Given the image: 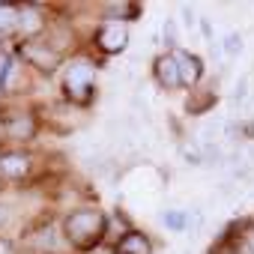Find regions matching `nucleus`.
<instances>
[{"mask_svg": "<svg viewBox=\"0 0 254 254\" xmlns=\"http://www.w3.org/2000/svg\"><path fill=\"white\" fill-rule=\"evenodd\" d=\"M66 233L75 245H93L105 233V218L96 209H78L66 221Z\"/></svg>", "mask_w": 254, "mask_h": 254, "instance_id": "obj_1", "label": "nucleus"}, {"mask_svg": "<svg viewBox=\"0 0 254 254\" xmlns=\"http://www.w3.org/2000/svg\"><path fill=\"white\" fill-rule=\"evenodd\" d=\"M93 78H96V72H93L90 63H75V66H69V72H66V90H69L75 99H84L87 90H90V84H93Z\"/></svg>", "mask_w": 254, "mask_h": 254, "instance_id": "obj_2", "label": "nucleus"}, {"mask_svg": "<svg viewBox=\"0 0 254 254\" xmlns=\"http://www.w3.org/2000/svg\"><path fill=\"white\" fill-rule=\"evenodd\" d=\"M126 42H129V30H126L123 21H111V24H105L102 33H99V45H102L105 51H111V54L123 51Z\"/></svg>", "mask_w": 254, "mask_h": 254, "instance_id": "obj_3", "label": "nucleus"}, {"mask_svg": "<svg viewBox=\"0 0 254 254\" xmlns=\"http://www.w3.org/2000/svg\"><path fill=\"white\" fill-rule=\"evenodd\" d=\"M174 60H177V69H180V81L183 84H197L200 81V72H203V66H200V60L194 57V54H186V51H177L174 54Z\"/></svg>", "mask_w": 254, "mask_h": 254, "instance_id": "obj_4", "label": "nucleus"}, {"mask_svg": "<svg viewBox=\"0 0 254 254\" xmlns=\"http://www.w3.org/2000/svg\"><path fill=\"white\" fill-rule=\"evenodd\" d=\"M156 72H159V81H162L168 90L183 84V81H180V69H177V60H174V57H162V60L156 63Z\"/></svg>", "mask_w": 254, "mask_h": 254, "instance_id": "obj_5", "label": "nucleus"}, {"mask_svg": "<svg viewBox=\"0 0 254 254\" xmlns=\"http://www.w3.org/2000/svg\"><path fill=\"white\" fill-rule=\"evenodd\" d=\"M189 221H191V215L186 212V209H165L162 212V224L168 227V230H186L189 227Z\"/></svg>", "mask_w": 254, "mask_h": 254, "instance_id": "obj_6", "label": "nucleus"}, {"mask_svg": "<svg viewBox=\"0 0 254 254\" xmlns=\"http://www.w3.org/2000/svg\"><path fill=\"white\" fill-rule=\"evenodd\" d=\"M120 254H150V242L141 233H129L120 242Z\"/></svg>", "mask_w": 254, "mask_h": 254, "instance_id": "obj_7", "label": "nucleus"}, {"mask_svg": "<svg viewBox=\"0 0 254 254\" xmlns=\"http://www.w3.org/2000/svg\"><path fill=\"white\" fill-rule=\"evenodd\" d=\"M24 51H27V57H30L36 66H42V69H54V66L60 63V57H57L54 51H42L39 45H27Z\"/></svg>", "mask_w": 254, "mask_h": 254, "instance_id": "obj_8", "label": "nucleus"}, {"mask_svg": "<svg viewBox=\"0 0 254 254\" xmlns=\"http://www.w3.org/2000/svg\"><path fill=\"white\" fill-rule=\"evenodd\" d=\"M0 171L6 177H24L27 174V159L24 156H3L0 159Z\"/></svg>", "mask_w": 254, "mask_h": 254, "instance_id": "obj_9", "label": "nucleus"}, {"mask_svg": "<svg viewBox=\"0 0 254 254\" xmlns=\"http://www.w3.org/2000/svg\"><path fill=\"white\" fill-rule=\"evenodd\" d=\"M221 54H224V57H239V54H242V36H239L236 30H230V33L224 36V42H221Z\"/></svg>", "mask_w": 254, "mask_h": 254, "instance_id": "obj_10", "label": "nucleus"}, {"mask_svg": "<svg viewBox=\"0 0 254 254\" xmlns=\"http://www.w3.org/2000/svg\"><path fill=\"white\" fill-rule=\"evenodd\" d=\"M18 18H21V9H15V6H0V30L15 27Z\"/></svg>", "mask_w": 254, "mask_h": 254, "instance_id": "obj_11", "label": "nucleus"}, {"mask_svg": "<svg viewBox=\"0 0 254 254\" xmlns=\"http://www.w3.org/2000/svg\"><path fill=\"white\" fill-rule=\"evenodd\" d=\"M18 21H21V30H27V33L39 30V12H36V9H30V6H27V9H21V18H18Z\"/></svg>", "mask_w": 254, "mask_h": 254, "instance_id": "obj_12", "label": "nucleus"}, {"mask_svg": "<svg viewBox=\"0 0 254 254\" xmlns=\"http://www.w3.org/2000/svg\"><path fill=\"white\" fill-rule=\"evenodd\" d=\"M245 99H248V78L242 75L239 84H236V90H233V105H245Z\"/></svg>", "mask_w": 254, "mask_h": 254, "instance_id": "obj_13", "label": "nucleus"}, {"mask_svg": "<svg viewBox=\"0 0 254 254\" xmlns=\"http://www.w3.org/2000/svg\"><path fill=\"white\" fill-rule=\"evenodd\" d=\"M9 132H12V135H30V132H33V126H30L27 117H18V120L9 126Z\"/></svg>", "mask_w": 254, "mask_h": 254, "instance_id": "obj_14", "label": "nucleus"}, {"mask_svg": "<svg viewBox=\"0 0 254 254\" xmlns=\"http://www.w3.org/2000/svg\"><path fill=\"white\" fill-rule=\"evenodd\" d=\"M180 18H183V27H186V30L194 27V9H191V6L183 3V6H180Z\"/></svg>", "mask_w": 254, "mask_h": 254, "instance_id": "obj_15", "label": "nucleus"}, {"mask_svg": "<svg viewBox=\"0 0 254 254\" xmlns=\"http://www.w3.org/2000/svg\"><path fill=\"white\" fill-rule=\"evenodd\" d=\"M162 33H165V45H168V48H174V45H177V33H174V21H171V18L165 21Z\"/></svg>", "mask_w": 254, "mask_h": 254, "instance_id": "obj_16", "label": "nucleus"}, {"mask_svg": "<svg viewBox=\"0 0 254 254\" xmlns=\"http://www.w3.org/2000/svg\"><path fill=\"white\" fill-rule=\"evenodd\" d=\"M197 24H200V33H203V36L212 42V21H209V18H200Z\"/></svg>", "mask_w": 254, "mask_h": 254, "instance_id": "obj_17", "label": "nucleus"}, {"mask_svg": "<svg viewBox=\"0 0 254 254\" xmlns=\"http://www.w3.org/2000/svg\"><path fill=\"white\" fill-rule=\"evenodd\" d=\"M6 215H9V206L0 203V224H6Z\"/></svg>", "mask_w": 254, "mask_h": 254, "instance_id": "obj_18", "label": "nucleus"}, {"mask_svg": "<svg viewBox=\"0 0 254 254\" xmlns=\"http://www.w3.org/2000/svg\"><path fill=\"white\" fill-rule=\"evenodd\" d=\"M248 245H251V251H254V230L248 233Z\"/></svg>", "mask_w": 254, "mask_h": 254, "instance_id": "obj_19", "label": "nucleus"}]
</instances>
